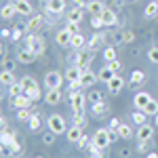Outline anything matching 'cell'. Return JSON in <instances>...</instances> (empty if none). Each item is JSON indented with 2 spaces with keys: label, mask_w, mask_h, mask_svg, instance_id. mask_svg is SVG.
<instances>
[{
  "label": "cell",
  "mask_w": 158,
  "mask_h": 158,
  "mask_svg": "<svg viewBox=\"0 0 158 158\" xmlns=\"http://www.w3.org/2000/svg\"><path fill=\"white\" fill-rule=\"evenodd\" d=\"M68 99H70V108H72L74 114H80V112L86 110V95H82L80 91L68 93Z\"/></svg>",
  "instance_id": "cell-1"
},
{
  "label": "cell",
  "mask_w": 158,
  "mask_h": 158,
  "mask_svg": "<svg viewBox=\"0 0 158 158\" xmlns=\"http://www.w3.org/2000/svg\"><path fill=\"white\" fill-rule=\"evenodd\" d=\"M47 127H49V131H53L55 135H61V133L68 131L65 118H63L61 114H51L49 118H47Z\"/></svg>",
  "instance_id": "cell-2"
},
{
  "label": "cell",
  "mask_w": 158,
  "mask_h": 158,
  "mask_svg": "<svg viewBox=\"0 0 158 158\" xmlns=\"http://www.w3.org/2000/svg\"><path fill=\"white\" fill-rule=\"evenodd\" d=\"M93 57H95V53H93V51H89V49L76 51V55H74V65H78L82 72H85V70H91L89 65H91Z\"/></svg>",
  "instance_id": "cell-3"
},
{
  "label": "cell",
  "mask_w": 158,
  "mask_h": 158,
  "mask_svg": "<svg viewBox=\"0 0 158 158\" xmlns=\"http://www.w3.org/2000/svg\"><path fill=\"white\" fill-rule=\"evenodd\" d=\"M25 47L32 51V53H36V55H42V53L47 51L44 40H42V36H38V34H30V36H25Z\"/></svg>",
  "instance_id": "cell-4"
},
{
  "label": "cell",
  "mask_w": 158,
  "mask_h": 158,
  "mask_svg": "<svg viewBox=\"0 0 158 158\" xmlns=\"http://www.w3.org/2000/svg\"><path fill=\"white\" fill-rule=\"evenodd\" d=\"M112 143V135H110V129H97L95 135H93V146L101 148V150H106V148Z\"/></svg>",
  "instance_id": "cell-5"
},
{
  "label": "cell",
  "mask_w": 158,
  "mask_h": 158,
  "mask_svg": "<svg viewBox=\"0 0 158 158\" xmlns=\"http://www.w3.org/2000/svg\"><path fill=\"white\" fill-rule=\"evenodd\" d=\"M63 74L61 72H47V76H44V86L47 89H61V85H63Z\"/></svg>",
  "instance_id": "cell-6"
},
{
  "label": "cell",
  "mask_w": 158,
  "mask_h": 158,
  "mask_svg": "<svg viewBox=\"0 0 158 158\" xmlns=\"http://www.w3.org/2000/svg\"><path fill=\"white\" fill-rule=\"evenodd\" d=\"M152 99H154V97H152L148 91H137V93H135V97H133V106H135V110H143L148 103L152 101Z\"/></svg>",
  "instance_id": "cell-7"
},
{
  "label": "cell",
  "mask_w": 158,
  "mask_h": 158,
  "mask_svg": "<svg viewBox=\"0 0 158 158\" xmlns=\"http://www.w3.org/2000/svg\"><path fill=\"white\" fill-rule=\"evenodd\" d=\"M36 53H32V51L27 49V47H23V49H19L17 51V55H15V59L19 61V63H25V65H27V63H34V61H36Z\"/></svg>",
  "instance_id": "cell-8"
},
{
  "label": "cell",
  "mask_w": 158,
  "mask_h": 158,
  "mask_svg": "<svg viewBox=\"0 0 158 158\" xmlns=\"http://www.w3.org/2000/svg\"><path fill=\"white\" fill-rule=\"evenodd\" d=\"M72 36L74 34L68 30V27H61L59 32L55 34V42H57L59 47H70V44H72Z\"/></svg>",
  "instance_id": "cell-9"
},
{
  "label": "cell",
  "mask_w": 158,
  "mask_h": 158,
  "mask_svg": "<svg viewBox=\"0 0 158 158\" xmlns=\"http://www.w3.org/2000/svg\"><path fill=\"white\" fill-rule=\"evenodd\" d=\"M82 137H85V133H82V127H78V124H72V127L65 131V139H68L70 143H78Z\"/></svg>",
  "instance_id": "cell-10"
},
{
  "label": "cell",
  "mask_w": 158,
  "mask_h": 158,
  "mask_svg": "<svg viewBox=\"0 0 158 158\" xmlns=\"http://www.w3.org/2000/svg\"><path fill=\"white\" fill-rule=\"evenodd\" d=\"M137 141H148V139H154V127L152 124H141V127H137Z\"/></svg>",
  "instance_id": "cell-11"
},
{
  "label": "cell",
  "mask_w": 158,
  "mask_h": 158,
  "mask_svg": "<svg viewBox=\"0 0 158 158\" xmlns=\"http://www.w3.org/2000/svg\"><path fill=\"white\" fill-rule=\"evenodd\" d=\"M44 6H47V13L61 15L65 11V0H44Z\"/></svg>",
  "instance_id": "cell-12"
},
{
  "label": "cell",
  "mask_w": 158,
  "mask_h": 158,
  "mask_svg": "<svg viewBox=\"0 0 158 158\" xmlns=\"http://www.w3.org/2000/svg\"><path fill=\"white\" fill-rule=\"evenodd\" d=\"M103 11H106L103 0H89V4H86V13H91V17H97V15H101Z\"/></svg>",
  "instance_id": "cell-13"
},
{
  "label": "cell",
  "mask_w": 158,
  "mask_h": 158,
  "mask_svg": "<svg viewBox=\"0 0 158 158\" xmlns=\"http://www.w3.org/2000/svg\"><path fill=\"white\" fill-rule=\"evenodd\" d=\"M122 89H124V80H122L120 74H116V76H114V78L108 82V91L112 93V95H118Z\"/></svg>",
  "instance_id": "cell-14"
},
{
  "label": "cell",
  "mask_w": 158,
  "mask_h": 158,
  "mask_svg": "<svg viewBox=\"0 0 158 158\" xmlns=\"http://www.w3.org/2000/svg\"><path fill=\"white\" fill-rule=\"evenodd\" d=\"M97 80H99V76L93 70H85V72L80 74V86H93Z\"/></svg>",
  "instance_id": "cell-15"
},
{
  "label": "cell",
  "mask_w": 158,
  "mask_h": 158,
  "mask_svg": "<svg viewBox=\"0 0 158 158\" xmlns=\"http://www.w3.org/2000/svg\"><path fill=\"white\" fill-rule=\"evenodd\" d=\"M61 99H63L61 89H49L47 95H44V101H47L49 106H57V103H61Z\"/></svg>",
  "instance_id": "cell-16"
},
{
  "label": "cell",
  "mask_w": 158,
  "mask_h": 158,
  "mask_svg": "<svg viewBox=\"0 0 158 158\" xmlns=\"http://www.w3.org/2000/svg\"><path fill=\"white\" fill-rule=\"evenodd\" d=\"M21 154V143L15 139L13 143H9V146H2V156L9 158V156H19Z\"/></svg>",
  "instance_id": "cell-17"
},
{
  "label": "cell",
  "mask_w": 158,
  "mask_h": 158,
  "mask_svg": "<svg viewBox=\"0 0 158 158\" xmlns=\"http://www.w3.org/2000/svg\"><path fill=\"white\" fill-rule=\"evenodd\" d=\"M42 23H44V19H42L40 15H36V17H30V19H27V23H25V30H27L30 34H36L38 30L42 27Z\"/></svg>",
  "instance_id": "cell-18"
},
{
  "label": "cell",
  "mask_w": 158,
  "mask_h": 158,
  "mask_svg": "<svg viewBox=\"0 0 158 158\" xmlns=\"http://www.w3.org/2000/svg\"><path fill=\"white\" fill-rule=\"evenodd\" d=\"M80 74H82V70H80L78 65H74V63H72V68H68L63 76H65V80L72 85V82H80Z\"/></svg>",
  "instance_id": "cell-19"
},
{
  "label": "cell",
  "mask_w": 158,
  "mask_h": 158,
  "mask_svg": "<svg viewBox=\"0 0 158 158\" xmlns=\"http://www.w3.org/2000/svg\"><path fill=\"white\" fill-rule=\"evenodd\" d=\"M103 42H106V38H103V32H97V34H93V36H91V40L86 42V49L95 53V51H97L99 47L103 44Z\"/></svg>",
  "instance_id": "cell-20"
},
{
  "label": "cell",
  "mask_w": 158,
  "mask_h": 158,
  "mask_svg": "<svg viewBox=\"0 0 158 158\" xmlns=\"http://www.w3.org/2000/svg\"><path fill=\"white\" fill-rule=\"evenodd\" d=\"M101 19H103V25L106 27H112V25L118 23V15L112 11V9H108V6H106V11L101 13Z\"/></svg>",
  "instance_id": "cell-21"
},
{
  "label": "cell",
  "mask_w": 158,
  "mask_h": 158,
  "mask_svg": "<svg viewBox=\"0 0 158 158\" xmlns=\"http://www.w3.org/2000/svg\"><path fill=\"white\" fill-rule=\"evenodd\" d=\"M32 103H34V101H32V99L27 97L25 93H23V95H19V97H15V99H13V101H11V106H13V108H15V110L32 108Z\"/></svg>",
  "instance_id": "cell-22"
},
{
  "label": "cell",
  "mask_w": 158,
  "mask_h": 158,
  "mask_svg": "<svg viewBox=\"0 0 158 158\" xmlns=\"http://www.w3.org/2000/svg\"><path fill=\"white\" fill-rule=\"evenodd\" d=\"M15 6H17V15H32V2L30 0H15Z\"/></svg>",
  "instance_id": "cell-23"
},
{
  "label": "cell",
  "mask_w": 158,
  "mask_h": 158,
  "mask_svg": "<svg viewBox=\"0 0 158 158\" xmlns=\"http://www.w3.org/2000/svg\"><path fill=\"white\" fill-rule=\"evenodd\" d=\"M85 19V9L82 6H74L72 11L68 13V21H74V23H80Z\"/></svg>",
  "instance_id": "cell-24"
},
{
  "label": "cell",
  "mask_w": 158,
  "mask_h": 158,
  "mask_svg": "<svg viewBox=\"0 0 158 158\" xmlns=\"http://www.w3.org/2000/svg\"><path fill=\"white\" fill-rule=\"evenodd\" d=\"M86 42H89V40L85 38V34H74L70 47H72L74 51H82V49H86Z\"/></svg>",
  "instance_id": "cell-25"
},
{
  "label": "cell",
  "mask_w": 158,
  "mask_h": 158,
  "mask_svg": "<svg viewBox=\"0 0 158 158\" xmlns=\"http://www.w3.org/2000/svg\"><path fill=\"white\" fill-rule=\"evenodd\" d=\"M0 15H2V19H13V17L17 15V6H15V2H6V4L2 6Z\"/></svg>",
  "instance_id": "cell-26"
},
{
  "label": "cell",
  "mask_w": 158,
  "mask_h": 158,
  "mask_svg": "<svg viewBox=\"0 0 158 158\" xmlns=\"http://www.w3.org/2000/svg\"><path fill=\"white\" fill-rule=\"evenodd\" d=\"M108 103L106 101H97V103H93L91 106V114L93 116H103V114H108Z\"/></svg>",
  "instance_id": "cell-27"
},
{
  "label": "cell",
  "mask_w": 158,
  "mask_h": 158,
  "mask_svg": "<svg viewBox=\"0 0 158 158\" xmlns=\"http://www.w3.org/2000/svg\"><path fill=\"white\" fill-rule=\"evenodd\" d=\"M146 118H148V114H146V110H135L133 114H131V120L137 124V127H141V124H146Z\"/></svg>",
  "instance_id": "cell-28"
},
{
  "label": "cell",
  "mask_w": 158,
  "mask_h": 158,
  "mask_svg": "<svg viewBox=\"0 0 158 158\" xmlns=\"http://www.w3.org/2000/svg\"><path fill=\"white\" fill-rule=\"evenodd\" d=\"M97 76H99V80H101V82H106V85H108L110 80L116 76V74H114V70H112L110 65H106V68H101V72H99Z\"/></svg>",
  "instance_id": "cell-29"
},
{
  "label": "cell",
  "mask_w": 158,
  "mask_h": 158,
  "mask_svg": "<svg viewBox=\"0 0 158 158\" xmlns=\"http://www.w3.org/2000/svg\"><path fill=\"white\" fill-rule=\"evenodd\" d=\"M23 93H25V89H23L21 82H13V85L9 86V97H11V99L19 97V95H23Z\"/></svg>",
  "instance_id": "cell-30"
},
{
  "label": "cell",
  "mask_w": 158,
  "mask_h": 158,
  "mask_svg": "<svg viewBox=\"0 0 158 158\" xmlns=\"http://www.w3.org/2000/svg\"><path fill=\"white\" fill-rule=\"evenodd\" d=\"M17 137H15V131H9V129H2V135H0V143L2 146H9L13 143Z\"/></svg>",
  "instance_id": "cell-31"
},
{
  "label": "cell",
  "mask_w": 158,
  "mask_h": 158,
  "mask_svg": "<svg viewBox=\"0 0 158 158\" xmlns=\"http://www.w3.org/2000/svg\"><path fill=\"white\" fill-rule=\"evenodd\" d=\"M0 82L4 86H11L13 82H17V80H15V76H13L11 70H2V72H0Z\"/></svg>",
  "instance_id": "cell-32"
},
{
  "label": "cell",
  "mask_w": 158,
  "mask_h": 158,
  "mask_svg": "<svg viewBox=\"0 0 158 158\" xmlns=\"http://www.w3.org/2000/svg\"><path fill=\"white\" fill-rule=\"evenodd\" d=\"M143 15H146L148 19H154V17L158 15V2H156V0H152V2H150V4L146 6V11H143Z\"/></svg>",
  "instance_id": "cell-33"
},
{
  "label": "cell",
  "mask_w": 158,
  "mask_h": 158,
  "mask_svg": "<svg viewBox=\"0 0 158 158\" xmlns=\"http://www.w3.org/2000/svg\"><path fill=\"white\" fill-rule=\"evenodd\" d=\"M116 59H118L116 49H114V47H106V49H103V61L110 63V61H116Z\"/></svg>",
  "instance_id": "cell-34"
},
{
  "label": "cell",
  "mask_w": 158,
  "mask_h": 158,
  "mask_svg": "<svg viewBox=\"0 0 158 158\" xmlns=\"http://www.w3.org/2000/svg\"><path fill=\"white\" fill-rule=\"evenodd\" d=\"M86 101L93 106V103H97V101H103V93L97 91V89H93V91H89V95H86Z\"/></svg>",
  "instance_id": "cell-35"
},
{
  "label": "cell",
  "mask_w": 158,
  "mask_h": 158,
  "mask_svg": "<svg viewBox=\"0 0 158 158\" xmlns=\"http://www.w3.org/2000/svg\"><path fill=\"white\" fill-rule=\"evenodd\" d=\"M143 80H146V74L141 72V70H135V72L131 74V82H129V85H133V86H139L141 82H143Z\"/></svg>",
  "instance_id": "cell-36"
},
{
  "label": "cell",
  "mask_w": 158,
  "mask_h": 158,
  "mask_svg": "<svg viewBox=\"0 0 158 158\" xmlns=\"http://www.w3.org/2000/svg\"><path fill=\"white\" fill-rule=\"evenodd\" d=\"M25 95L32 99V101H38V99H40V95H42V93H40V86L34 85V86H30V89H25Z\"/></svg>",
  "instance_id": "cell-37"
},
{
  "label": "cell",
  "mask_w": 158,
  "mask_h": 158,
  "mask_svg": "<svg viewBox=\"0 0 158 158\" xmlns=\"http://www.w3.org/2000/svg\"><path fill=\"white\" fill-rule=\"evenodd\" d=\"M32 110L30 108H23V110H17V120L19 122H30V118H32Z\"/></svg>",
  "instance_id": "cell-38"
},
{
  "label": "cell",
  "mask_w": 158,
  "mask_h": 158,
  "mask_svg": "<svg viewBox=\"0 0 158 158\" xmlns=\"http://www.w3.org/2000/svg\"><path fill=\"white\" fill-rule=\"evenodd\" d=\"M118 135H120V139H131L135 135V131L129 127V124H120V129H118Z\"/></svg>",
  "instance_id": "cell-39"
},
{
  "label": "cell",
  "mask_w": 158,
  "mask_h": 158,
  "mask_svg": "<svg viewBox=\"0 0 158 158\" xmlns=\"http://www.w3.org/2000/svg\"><path fill=\"white\" fill-rule=\"evenodd\" d=\"M27 124H30V129H32V131H38V129L42 127V120H40L38 112H34V114H32V118H30V122H27Z\"/></svg>",
  "instance_id": "cell-40"
},
{
  "label": "cell",
  "mask_w": 158,
  "mask_h": 158,
  "mask_svg": "<svg viewBox=\"0 0 158 158\" xmlns=\"http://www.w3.org/2000/svg\"><path fill=\"white\" fill-rule=\"evenodd\" d=\"M143 110H146L148 116H156V114H158V101H156V99H152V101H150Z\"/></svg>",
  "instance_id": "cell-41"
},
{
  "label": "cell",
  "mask_w": 158,
  "mask_h": 158,
  "mask_svg": "<svg viewBox=\"0 0 158 158\" xmlns=\"http://www.w3.org/2000/svg\"><path fill=\"white\" fill-rule=\"evenodd\" d=\"M23 32H27L25 27H19V25H17V27H13L11 40H15V42H17V40H21V38H23Z\"/></svg>",
  "instance_id": "cell-42"
},
{
  "label": "cell",
  "mask_w": 158,
  "mask_h": 158,
  "mask_svg": "<svg viewBox=\"0 0 158 158\" xmlns=\"http://www.w3.org/2000/svg\"><path fill=\"white\" fill-rule=\"evenodd\" d=\"M55 137H57V135L53 133V131H47V133L42 135V143H44V146H53V143H55Z\"/></svg>",
  "instance_id": "cell-43"
},
{
  "label": "cell",
  "mask_w": 158,
  "mask_h": 158,
  "mask_svg": "<svg viewBox=\"0 0 158 158\" xmlns=\"http://www.w3.org/2000/svg\"><path fill=\"white\" fill-rule=\"evenodd\" d=\"M15 65H17V59H9V57H2V70H15Z\"/></svg>",
  "instance_id": "cell-44"
},
{
  "label": "cell",
  "mask_w": 158,
  "mask_h": 158,
  "mask_svg": "<svg viewBox=\"0 0 158 158\" xmlns=\"http://www.w3.org/2000/svg\"><path fill=\"white\" fill-rule=\"evenodd\" d=\"M89 152H91V158H103V154H106V150L93 146V143H91V148H89Z\"/></svg>",
  "instance_id": "cell-45"
},
{
  "label": "cell",
  "mask_w": 158,
  "mask_h": 158,
  "mask_svg": "<svg viewBox=\"0 0 158 158\" xmlns=\"http://www.w3.org/2000/svg\"><path fill=\"white\" fill-rule=\"evenodd\" d=\"M91 27H93V30H101V27H106V25H103V19H101V15L91 17Z\"/></svg>",
  "instance_id": "cell-46"
},
{
  "label": "cell",
  "mask_w": 158,
  "mask_h": 158,
  "mask_svg": "<svg viewBox=\"0 0 158 158\" xmlns=\"http://www.w3.org/2000/svg\"><path fill=\"white\" fill-rule=\"evenodd\" d=\"M74 124H78V127H85V124H86V114H85V112L74 114Z\"/></svg>",
  "instance_id": "cell-47"
},
{
  "label": "cell",
  "mask_w": 158,
  "mask_h": 158,
  "mask_svg": "<svg viewBox=\"0 0 158 158\" xmlns=\"http://www.w3.org/2000/svg\"><path fill=\"white\" fill-rule=\"evenodd\" d=\"M19 82H21V85H23V89H30V86L38 85L36 80H34V78H32V76H23V78H21V80H19Z\"/></svg>",
  "instance_id": "cell-48"
},
{
  "label": "cell",
  "mask_w": 158,
  "mask_h": 158,
  "mask_svg": "<svg viewBox=\"0 0 158 158\" xmlns=\"http://www.w3.org/2000/svg\"><path fill=\"white\" fill-rule=\"evenodd\" d=\"M148 59L152 61V63H158V47H152V49L148 51Z\"/></svg>",
  "instance_id": "cell-49"
},
{
  "label": "cell",
  "mask_w": 158,
  "mask_h": 158,
  "mask_svg": "<svg viewBox=\"0 0 158 158\" xmlns=\"http://www.w3.org/2000/svg\"><path fill=\"white\" fill-rule=\"evenodd\" d=\"M152 148V139H148V141H139L137 143V152H148Z\"/></svg>",
  "instance_id": "cell-50"
},
{
  "label": "cell",
  "mask_w": 158,
  "mask_h": 158,
  "mask_svg": "<svg viewBox=\"0 0 158 158\" xmlns=\"http://www.w3.org/2000/svg\"><path fill=\"white\" fill-rule=\"evenodd\" d=\"M65 27H68V30H70L72 34H82V32H80V23H74V21H68V23H65Z\"/></svg>",
  "instance_id": "cell-51"
},
{
  "label": "cell",
  "mask_w": 158,
  "mask_h": 158,
  "mask_svg": "<svg viewBox=\"0 0 158 158\" xmlns=\"http://www.w3.org/2000/svg\"><path fill=\"white\" fill-rule=\"evenodd\" d=\"M91 143H93V139H89V137H82V139H80V141H78V143H76V146L80 148V150H85V148H91Z\"/></svg>",
  "instance_id": "cell-52"
},
{
  "label": "cell",
  "mask_w": 158,
  "mask_h": 158,
  "mask_svg": "<svg viewBox=\"0 0 158 158\" xmlns=\"http://www.w3.org/2000/svg\"><path fill=\"white\" fill-rule=\"evenodd\" d=\"M108 65L112 68V70H114V74H120V72H122V63H120L118 59H116V61H110Z\"/></svg>",
  "instance_id": "cell-53"
},
{
  "label": "cell",
  "mask_w": 158,
  "mask_h": 158,
  "mask_svg": "<svg viewBox=\"0 0 158 158\" xmlns=\"http://www.w3.org/2000/svg\"><path fill=\"white\" fill-rule=\"evenodd\" d=\"M120 124H122V122L118 120V118H110V127H108V129H110V131H118Z\"/></svg>",
  "instance_id": "cell-54"
},
{
  "label": "cell",
  "mask_w": 158,
  "mask_h": 158,
  "mask_svg": "<svg viewBox=\"0 0 158 158\" xmlns=\"http://www.w3.org/2000/svg\"><path fill=\"white\" fill-rule=\"evenodd\" d=\"M133 40H135L133 32H124V42H133Z\"/></svg>",
  "instance_id": "cell-55"
},
{
  "label": "cell",
  "mask_w": 158,
  "mask_h": 158,
  "mask_svg": "<svg viewBox=\"0 0 158 158\" xmlns=\"http://www.w3.org/2000/svg\"><path fill=\"white\" fill-rule=\"evenodd\" d=\"M76 6H82V9H86V4H89V0H72Z\"/></svg>",
  "instance_id": "cell-56"
},
{
  "label": "cell",
  "mask_w": 158,
  "mask_h": 158,
  "mask_svg": "<svg viewBox=\"0 0 158 158\" xmlns=\"http://www.w3.org/2000/svg\"><path fill=\"white\" fill-rule=\"evenodd\" d=\"M11 34H13V30H2V32H0V36H2V40L11 38Z\"/></svg>",
  "instance_id": "cell-57"
},
{
  "label": "cell",
  "mask_w": 158,
  "mask_h": 158,
  "mask_svg": "<svg viewBox=\"0 0 158 158\" xmlns=\"http://www.w3.org/2000/svg\"><path fill=\"white\" fill-rule=\"evenodd\" d=\"M146 158H158V152H154V150H152V152H148Z\"/></svg>",
  "instance_id": "cell-58"
},
{
  "label": "cell",
  "mask_w": 158,
  "mask_h": 158,
  "mask_svg": "<svg viewBox=\"0 0 158 158\" xmlns=\"http://www.w3.org/2000/svg\"><path fill=\"white\" fill-rule=\"evenodd\" d=\"M154 127H156V129H158V114H156V116H154Z\"/></svg>",
  "instance_id": "cell-59"
},
{
  "label": "cell",
  "mask_w": 158,
  "mask_h": 158,
  "mask_svg": "<svg viewBox=\"0 0 158 158\" xmlns=\"http://www.w3.org/2000/svg\"><path fill=\"white\" fill-rule=\"evenodd\" d=\"M36 158H42V156H36Z\"/></svg>",
  "instance_id": "cell-60"
},
{
  "label": "cell",
  "mask_w": 158,
  "mask_h": 158,
  "mask_svg": "<svg viewBox=\"0 0 158 158\" xmlns=\"http://www.w3.org/2000/svg\"><path fill=\"white\" fill-rule=\"evenodd\" d=\"M19 158H23V156H19Z\"/></svg>",
  "instance_id": "cell-61"
}]
</instances>
